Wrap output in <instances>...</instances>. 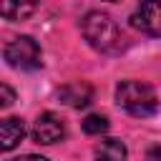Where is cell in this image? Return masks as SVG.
<instances>
[{"instance_id": "30bf717a", "label": "cell", "mask_w": 161, "mask_h": 161, "mask_svg": "<svg viewBox=\"0 0 161 161\" xmlns=\"http://www.w3.org/2000/svg\"><path fill=\"white\" fill-rule=\"evenodd\" d=\"M108 126H111L108 118L101 116V113H91V116L83 118V131H86L88 136H101V133L108 131Z\"/></svg>"}, {"instance_id": "7c38bea8", "label": "cell", "mask_w": 161, "mask_h": 161, "mask_svg": "<svg viewBox=\"0 0 161 161\" xmlns=\"http://www.w3.org/2000/svg\"><path fill=\"white\" fill-rule=\"evenodd\" d=\"M5 161H48V158L38 156V153H23V156H13V158H5Z\"/></svg>"}, {"instance_id": "8992f818", "label": "cell", "mask_w": 161, "mask_h": 161, "mask_svg": "<svg viewBox=\"0 0 161 161\" xmlns=\"http://www.w3.org/2000/svg\"><path fill=\"white\" fill-rule=\"evenodd\" d=\"M58 96H60V101H63L65 106H70V108H86V106L93 101V88H91L88 83H83V80H73V83L63 86V88L58 91Z\"/></svg>"}, {"instance_id": "52a82bcc", "label": "cell", "mask_w": 161, "mask_h": 161, "mask_svg": "<svg viewBox=\"0 0 161 161\" xmlns=\"http://www.w3.org/2000/svg\"><path fill=\"white\" fill-rule=\"evenodd\" d=\"M23 138H25V123H23V118H18V116L3 118V123H0V148L3 151H13Z\"/></svg>"}, {"instance_id": "7a4b0ae2", "label": "cell", "mask_w": 161, "mask_h": 161, "mask_svg": "<svg viewBox=\"0 0 161 161\" xmlns=\"http://www.w3.org/2000/svg\"><path fill=\"white\" fill-rule=\"evenodd\" d=\"M116 103L136 118H148L158 111L156 91L141 80H121L116 86Z\"/></svg>"}, {"instance_id": "3957f363", "label": "cell", "mask_w": 161, "mask_h": 161, "mask_svg": "<svg viewBox=\"0 0 161 161\" xmlns=\"http://www.w3.org/2000/svg\"><path fill=\"white\" fill-rule=\"evenodd\" d=\"M5 60L10 68H18V70H38L43 65V50L38 45L35 38L30 35H18L13 38L5 50H3Z\"/></svg>"}, {"instance_id": "5b68a950", "label": "cell", "mask_w": 161, "mask_h": 161, "mask_svg": "<svg viewBox=\"0 0 161 161\" xmlns=\"http://www.w3.org/2000/svg\"><path fill=\"white\" fill-rule=\"evenodd\" d=\"M131 23L143 35L161 38V0H141L131 15Z\"/></svg>"}, {"instance_id": "8fae6325", "label": "cell", "mask_w": 161, "mask_h": 161, "mask_svg": "<svg viewBox=\"0 0 161 161\" xmlns=\"http://www.w3.org/2000/svg\"><path fill=\"white\" fill-rule=\"evenodd\" d=\"M13 101H15V93H13V88H10L8 83H3V86H0V106H3V108H8Z\"/></svg>"}, {"instance_id": "277c9868", "label": "cell", "mask_w": 161, "mask_h": 161, "mask_svg": "<svg viewBox=\"0 0 161 161\" xmlns=\"http://www.w3.org/2000/svg\"><path fill=\"white\" fill-rule=\"evenodd\" d=\"M30 136H33L35 143H43V146L58 143V141L65 138V123H63V118H60L58 113L45 111V113H40V116L35 118Z\"/></svg>"}, {"instance_id": "6da1fadb", "label": "cell", "mask_w": 161, "mask_h": 161, "mask_svg": "<svg viewBox=\"0 0 161 161\" xmlns=\"http://www.w3.org/2000/svg\"><path fill=\"white\" fill-rule=\"evenodd\" d=\"M80 30H83V38L88 40V45L96 48L98 53H118L123 48L121 28L108 13L91 10L80 20Z\"/></svg>"}, {"instance_id": "ba28073f", "label": "cell", "mask_w": 161, "mask_h": 161, "mask_svg": "<svg viewBox=\"0 0 161 161\" xmlns=\"http://www.w3.org/2000/svg\"><path fill=\"white\" fill-rule=\"evenodd\" d=\"M96 161H126L128 158V148L121 138H101L93 148Z\"/></svg>"}, {"instance_id": "9c48e42d", "label": "cell", "mask_w": 161, "mask_h": 161, "mask_svg": "<svg viewBox=\"0 0 161 161\" xmlns=\"http://www.w3.org/2000/svg\"><path fill=\"white\" fill-rule=\"evenodd\" d=\"M40 0H3V18L5 20H25L38 10Z\"/></svg>"}]
</instances>
